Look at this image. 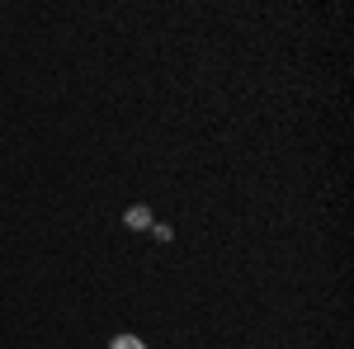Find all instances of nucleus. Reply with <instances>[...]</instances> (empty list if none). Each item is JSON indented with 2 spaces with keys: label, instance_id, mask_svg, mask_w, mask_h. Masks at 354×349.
Here are the masks:
<instances>
[{
  "label": "nucleus",
  "instance_id": "obj_1",
  "mask_svg": "<svg viewBox=\"0 0 354 349\" xmlns=\"http://www.w3.org/2000/svg\"><path fill=\"white\" fill-rule=\"evenodd\" d=\"M128 227H151V213L147 208H128Z\"/></svg>",
  "mask_w": 354,
  "mask_h": 349
},
{
  "label": "nucleus",
  "instance_id": "obj_2",
  "mask_svg": "<svg viewBox=\"0 0 354 349\" xmlns=\"http://www.w3.org/2000/svg\"><path fill=\"white\" fill-rule=\"evenodd\" d=\"M113 349H147V345H142L137 335H118V340H113Z\"/></svg>",
  "mask_w": 354,
  "mask_h": 349
}]
</instances>
